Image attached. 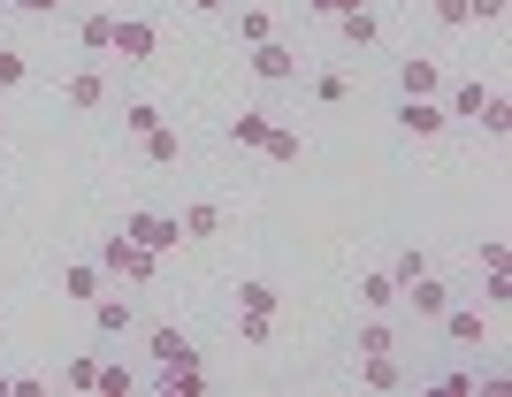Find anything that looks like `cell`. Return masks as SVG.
I'll use <instances>...</instances> for the list:
<instances>
[{"label":"cell","mask_w":512,"mask_h":397,"mask_svg":"<svg viewBox=\"0 0 512 397\" xmlns=\"http://www.w3.org/2000/svg\"><path fill=\"white\" fill-rule=\"evenodd\" d=\"M390 275H398V283H413V275H428V252H421V245H406V252H398V260H390Z\"/></svg>","instance_id":"cell-32"},{"label":"cell","mask_w":512,"mask_h":397,"mask_svg":"<svg viewBox=\"0 0 512 397\" xmlns=\"http://www.w3.org/2000/svg\"><path fill=\"white\" fill-rule=\"evenodd\" d=\"M505 8H512V0H467V23H490V31H497V23H505Z\"/></svg>","instance_id":"cell-33"},{"label":"cell","mask_w":512,"mask_h":397,"mask_svg":"<svg viewBox=\"0 0 512 397\" xmlns=\"http://www.w3.org/2000/svg\"><path fill=\"white\" fill-rule=\"evenodd\" d=\"M237 336H245V344H268V336H276V314H237Z\"/></svg>","instance_id":"cell-31"},{"label":"cell","mask_w":512,"mask_h":397,"mask_svg":"<svg viewBox=\"0 0 512 397\" xmlns=\"http://www.w3.org/2000/svg\"><path fill=\"white\" fill-rule=\"evenodd\" d=\"M245 62H253V77H260V84H291V77H299V46L260 39V46H245Z\"/></svg>","instance_id":"cell-7"},{"label":"cell","mask_w":512,"mask_h":397,"mask_svg":"<svg viewBox=\"0 0 512 397\" xmlns=\"http://www.w3.org/2000/svg\"><path fill=\"white\" fill-rule=\"evenodd\" d=\"M100 275H123V283H153V252H146V245H130L123 230H107V237H100Z\"/></svg>","instance_id":"cell-1"},{"label":"cell","mask_w":512,"mask_h":397,"mask_svg":"<svg viewBox=\"0 0 512 397\" xmlns=\"http://www.w3.org/2000/svg\"><path fill=\"white\" fill-rule=\"evenodd\" d=\"M123 237H130V245H146L153 260L184 245V230H176V214H161V207H138V214H130V222H123Z\"/></svg>","instance_id":"cell-3"},{"label":"cell","mask_w":512,"mask_h":397,"mask_svg":"<svg viewBox=\"0 0 512 397\" xmlns=\"http://www.w3.org/2000/svg\"><path fill=\"white\" fill-rule=\"evenodd\" d=\"M398 298H406V283H398L390 268H367V275H360V306H367V314H390Z\"/></svg>","instance_id":"cell-12"},{"label":"cell","mask_w":512,"mask_h":397,"mask_svg":"<svg viewBox=\"0 0 512 397\" xmlns=\"http://www.w3.org/2000/svg\"><path fill=\"white\" fill-rule=\"evenodd\" d=\"M360 382L367 390H406V359L398 352H360Z\"/></svg>","instance_id":"cell-14"},{"label":"cell","mask_w":512,"mask_h":397,"mask_svg":"<svg viewBox=\"0 0 512 397\" xmlns=\"http://www.w3.org/2000/svg\"><path fill=\"white\" fill-rule=\"evenodd\" d=\"M146 359H153V367H199V344L176 329V321H153V329H146Z\"/></svg>","instance_id":"cell-6"},{"label":"cell","mask_w":512,"mask_h":397,"mask_svg":"<svg viewBox=\"0 0 512 397\" xmlns=\"http://www.w3.org/2000/svg\"><path fill=\"white\" fill-rule=\"evenodd\" d=\"M85 314H92V336H100V344H123V336L138 329V306H130L123 291H100Z\"/></svg>","instance_id":"cell-4"},{"label":"cell","mask_w":512,"mask_h":397,"mask_svg":"<svg viewBox=\"0 0 512 397\" xmlns=\"http://www.w3.org/2000/svg\"><path fill=\"white\" fill-rule=\"evenodd\" d=\"M428 382H436V390H474V382H482V375H467V367H436V375H428Z\"/></svg>","instance_id":"cell-35"},{"label":"cell","mask_w":512,"mask_h":397,"mask_svg":"<svg viewBox=\"0 0 512 397\" xmlns=\"http://www.w3.org/2000/svg\"><path fill=\"white\" fill-rule=\"evenodd\" d=\"M444 92V62L436 54H406L398 62V100H436Z\"/></svg>","instance_id":"cell-8"},{"label":"cell","mask_w":512,"mask_h":397,"mask_svg":"<svg viewBox=\"0 0 512 397\" xmlns=\"http://www.w3.org/2000/svg\"><path fill=\"white\" fill-rule=\"evenodd\" d=\"M428 16L444 23V31H459V23H467V0H428Z\"/></svg>","instance_id":"cell-34"},{"label":"cell","mask_w":512,"mask_h":397,"mask_svg":"<svg viewBox=\"0 0 512 397\" xmlns=\"http://www.w3.org/2000/svg\"><path fill=\"white\" fill-rule=\"evenodd\" d=\"M360 352H398V329H390L383 314H367V329H360Z\"/></svg>","instance_id":"cell-27"},{"label":"cell","mask_w":512,"mask_h":397,"mask_svg":"<svg viewBox=\"0 0 512 397\" xmlns=\"http://www.w3.org/2000/svg\"><path fill=\"white\" fill-rule=\"evenodd\" d=\"M184 8H199V16H222V8H230V0H184Z\"/></svg>","instance_id":"cell-38"},{"label":"cell","mask_w":512,"mask_h":397,"mask_svg":"<svg viewBox=\"0 0 512 397\" xmlns=\"http://www.w3.org/2000/svg\"><path fill=\"white\" fill-rule=\"evenodd\" d=\"M0 397H16V382H8V375H0Z\"/></svg>","instance_id":"cell-39"},{"label":"cell","mask_w":512,"mask_h":397,"mask_svg":"<svg viewBox=\"0 0 512 397\" xmlns=\"http://www.w3.org/2000/svg\"><path fill=\"white\" fill-rule=\"evenodd\" d=\"M123 123H130V130H138V138H146V130H153V123H161V107H153V100H123Z\"/></svg>","instance_id":"cell-30"},{"label":"cell","mask_w":512,"mask_h":397,"mask_svg":"<svg viewBox=\"0 0 512 397\" xmlns=\"http://www.w3.org/2000/svg\"><path fill=\"white\" fill-rule=\"evenodd\" d=\"M107 54H115V62H130V69H146L153 54H161V31H153L146 16H115V39H107Z\"/></svg>","instance_id":"cell-2"},{"label":"cell","mask_w":512,"mask_h":397,"mask_svg":"<svg viewBox=\"0 0 512 397\" xmlns=\"http://www.w3.org/2000/svg\"><path fill=\"white\" fill-rule=\"evenodd\" d=\"M31 77V62H23V46H0V100L16 92V84Z\"/></svg>","instance_id":"cell-26"},{"label":"cell","mask_w":512,"mask_h":397,"mask_svg":"<svg viewBox=\"0 0 512 397\" xmlns=\"http://www.w3.org/2000/svg\"><path fill=\"white\" fill-rule=\"evenodd\" d=\"M482 306H490V314H497V306H512V275L505 268H482Z\"/></svg>","instance_id":"cell-29"},{"label":"cell","mask_w":512,"mask_h":397,"mask_svg":"<svg viewBox=\"0 0 512 397\" xmlns=\"http://www.w3.org/2000/svg\"><path fill=\"white\" fill-rule=\"evenodd\" d=\"M398 130H406V138H444L451 115H444V100H406L398 107Z\"/></svg>","instance_id":"cell-9"},{"label":"cell","mask_w":512,"mask_h":397,"mask_svg":"<svg viewBox=\"0 0 512 397\" xmlns=\"http://www.w3.org/2000/svg\"><path fill=\"white\" fill-rule=\"evenodd\" d=\"M8 8H23V16H62V0H8Z\"/></svg>","instance_id":"cell-36"},{"label":"cell","mask_w":512,"mask_h":397,"mask_svg":"<svg viewBox=\"0 0 512 397\" xmlns=\"http://www.w3.org/2000/svg\"><path fill=\"white\" fill-rule=\"evenodd\" d=\"M260 138H268V107H237L230 146H237V153H260Z\"/></svg>","instance_id":"cell-18"},{"label":"cell","mask_w":512,"mask_h":397,"mask_svg":"<svg viewBox=\"0 0 512 397\" xmlns=\"http://www.w3.org/2000/svg\"><path fill=\"white\" fill-rule=\"evenodd\" d=\"M92 382H100V359H92V352H77V359L62 367V390H92Z\"/></svg>","instance_id":"cell-28"},{"label":"cell","mask_w":512,"mask_h":397,"mask_svg":"<svg viewBox=\"0 0 512 397\" xmlns=\"http://www.w3.org/2000/svg\"><path fill=\"white\" fill-rule=\"evenodd\" d=\"M398 306H413V314H421V321H436V314H444V306H451V291H444V283H436V268H428V275H413V283H406V298H398Z\"/></svg>","instance_id":"cell-13"},{"label":"cell","mask_w":512,"mask_h":397,"mask_svg":"<svg viewBox=\"0 0 512 397\" xmlns=\"http://www.w3.org/2000/svg\"><path fill=\"white\" fill-rule=\"evenodd\" d=\"M260 153H268V161H276V168H291V161H299V153H306V138H299V130H283V123H268V138H260Z\"/></svg>","instance_id":"cell-19"},{"label":"cell","mask_w":512,"mask_h":397,"mask_svg":"<svg viewBox=\"0 0 512 397\" xmlns=\"http://www.w3.org/2000/svg\"><path fill=\"white\" fill-rule=\"evenodd\" d=\"M276 306H283L276 283H237V314H276Z\"/></svg>","instance_id":"cell-23"},{"label":"cell","mask_w":512,"mask_h":397,"mask_svg":"<svg viewBox=\"0 0 512 397\" xmlns=\"http://www.w3.org/2000/svg\"><path fill=\"white\" fill-rule=\"evenodd\" d=\"M100 291H107L100 260H69V268H62V298H69V306H92Z\"/></svg>","instance_id":"cell-11"},{"label":"cell","mask_w":512,"mask_h":397,"mask_svg":"<svg viewBox=\"0 0 512 397\" xmlns=\"http://www.w3.org/2000/svg\"><path fill=\"white\" fill-rule=\"evenodd\" d=\"M237 39H245V46L276 39V16H268V8H237Z\"/></svg>","instance_id":"cell-24"},{"label":"cell","mask_w":512,"mask_h":397,"mask_svg":"<svg viewBox=\"0 0 512 397\" xmlns=\"http://www.w3.org/2000/svg\"><path fill=\"white\" fill-rule=\"evenodd\" d=\"M0 130H8V107H0Z\"/></svg>","instance_id":"cell-40"},{"label":"cell","mask_w":512,"mask_h":397,"mask_svg":"<svg viewBox=\"0 0 512 397\" xmlns=\"http://www.w3.org/2000/svg\"><path fill=\"white\" fill-rule=\"evenodd\" d=\"M497 100H505V92H490V84H451V107H444V115H467V123H482V115H490V107Z\"/></svg>","instance_id":"cell-15"},{"label":"cell","mask_w":512,"mask_h":397,"mask_svg":"<svg viewBox=\"0 0 512 397\" xmlns=\"http://www.w3.org/2000/svg\"><path fill=\"white\" fill-rule=\"evenodd\" d=\"M62 100L77 107V115H92V107H107V77H100V69H77V77L62 84Z\"/></svg>","instance_id":"cell-17"},{"label":"cell","mask_w":512,"mask_h":397,"mask_svg":"<svg viewBox=\"0 0 512 397\" xmlns=\"http://www.w3.org/2000/svg\"><path fill=\"white\" fill-rule=\"evenodd\" d=\"M107 39H115V16H107V8L77 16V46H85V54H107Z\"/></svg>","instance_id":"cell-21"},{"label":"cell","mask_w":512,"mask_h":397,"mask_svg":"<svg viewBox=\"0 0 512 397\" xmlns=\"http://www.w3.org/2000/svg\"><path fill=\"white\" fill-rule=\"evenodd\" d=\"M100 397H130L138 390V367H123V359H100V382H92Z\"/></svg>","instance_id":"cell-22"},{"label":"cell","mask_w":512,"mask_h":397,"mask_svg":"<svg viewBox=\"0 0 512 397\" xmlns=\"http://www.w3.org/2000/svg\"><path fill=\"white\" fill-rule=\"evenodd\" d=\"M314 100L321 107H344V100H352V77H344V69H321V77H314Z\"/></svg>","instance_id":"cell-25"},{"label":"cell","mask_w":512,"mask_h":397,"mask_svg":"<svg viewBox=\"0 0 512 397\" xmlns=\"http://www.w3.org/2000/svg\"><path fill=\"white\" fill-rule=\"evenodd\" d=\"M146 161H153V168H176V161H184V138H176L169 123H153V130H146Z\"/></svg>","instance_id":"cell-20"},{"label":"cell","mask_w":512,"mask_h":397,"mask_svg":"<svg viewBox=\"0 0 512 397\" xmlns=\"http://www.w3.org/2000/svg\"><path fill=\"white\" fill-rule=\"evenodd\" d=\"M176 230H184V245H214V237H222V207H214V199H192V207L176 214Z\"/></svg>","instance_id":"cell-10"},{"label":"cell","mask_w":512,"mask_h":397,"mask_svg":"<svg viewBox=\"0 0 512 397\" xmlns=\"http://www.w3.org/2000/svg\"><path fill=\"white\" fill-rule=\"evenodd\" d=\"M436 329H444L451 352H482V344H490V321H482V306H444V314H436Z\"/></svg>","instance_id":"cell-5"},{"label":"cell","mask_w":512,"mask_h":397,"mask_svg":"<svg viewBox=\"0 0 512 397\" xmlns=\"http://www.w3.org/2000/svg\"><path fill=\"white\" fill-rule=\"evenodd\" d=\"M314 16H344V8H367V0H306Z\"/></svg>","instance_id":"cell-37"},{"label":"cell","mask_w":512,"mask_h":397,"mask_svg":"<svg viewBox=\"0 0 512 397\" xmlns=\"http://www.w3.org/2000/svg\"><path fill=\"white\" fill-rule=\"evenodd\" d=\"M329 23H337V46H375V39H383L375 8H344V16H329Z\"/></svg>","instance_id":"cell-16"},{"label":"cell","mask_w":512,"mask_h":397,"mask_svg":"<svg viewBox=\"0 0 512 397\" xmlns=\"http://www.w3.org/2000/svg\"><path fill=\"white\" fill-rule=\"evenodd\" d=\"M0 8H8V0H0Z\"/></svg>","instance_id":"cell-41"}]
</instances>
